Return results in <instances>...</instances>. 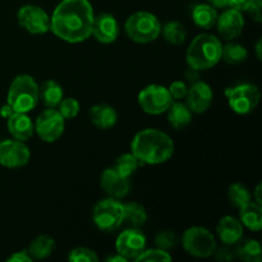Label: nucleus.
Returning <instances> with one entry per match:
<instances>
[{
  "mask_svg": "<svg viewBox=\"0 0 262 262\" xmlns=\"http://www.w3.org/2000/svg\"><path fill=\"white\" fill-rule=\"evenodd\" d=\"M40 94L35 79L28 74H20L13 79L7 96V104L14 113H28L37 105Z\"/></svg>",
  "mask_w": 262,
  "mask_h": 262,
  "instance_id": "nucleus-4",
  "label": "nucleus"
},
{
  "mask_svg": "<svg viewBox=\"0 0 262 262\" xmlns=\"http://www.w3.org/2000/svg\"><path fill=\"white\" fill-rule=\"evenodd\" d=\"M164 38L171 45H182L187 37L186 28L179 22H169L161 28Z\"/></svg>",
  "mask_w": 262,
  "mask_h": 262,
  "instance_id": "nucleus-27",
  "label": "nucleus"
},
{
  "mask_svg": "<svg viewBox=\"0 0 262 262\" xmlns=\"http://www.w3.org/2000/svg\"><path fill=\"white\" fill-rule=\"evenodd\" d=\"M228 197L229 201L234 205L235 207L241 209V207L246 206L248 202H251V193L246 186L241 183H235L229 187L228 191Z\"/></svg>",
  "mask_w": 262,
  "mask_h": 262,
  "instance_id": "nucleus-30",
  "label": "nucleus"
},
{
  "mask_svg": "<svg viewBox=\"0 0 262 262\" xmlns=\"http://www.w3.org/2000/svg\"><path fill=\"white\" fill-rule=\"evenodd\" d=\"M219 238L225 245H234L243 237V224L233 216H224L216 228Z\"/></svg>",
  "mask_w": 262,
  "mask_h": 262,
  "instance_id": "nucleus-19",
  "label": "nucleus"
},
{
  "mask_svg": "<svg viewBox=\"0 0 262 262\" xmlns=\"http://www.w3.org/2000/svg\"><path fill=\"white\" fill-rule=\"evenodd\" d=\"M192 18H193L194 25L199 27L209 30L214 27L217 19L216 8L210 4H199L193 8L192 12Z\"/></svg>",
  "mask_w": 262,
  "mask_h": 262,
  "instance_id": "nucleus-24",
  "label": "nucleus"
},
{
  "mask_svg": "<svg viewBox=\"0 0 262 262\" xmlns=\"http://www.w3.org/2000/svg\"><path fill=\"white\" fill-rule=\"evenodd\" d=\"M94 19L89 0H61L50 18V30L67 42H82L92 35Z\"/></svg>",
  "mask_w": 262,
  "mask_h": 262,
  "instance_id": "nucleus-1",
  "label": "nucleus"
},
{
  "mask_svg": "<svg viewBox=\"0 0 262 262\" xmlns=\"http://www.w3.org/2000/svg\"><path fill=\"white\" fill-rule=\"evenodd\" d=\"M212 99H214V94H212L211 87L201 81L194 82L186 95L187 106L191 109L192 113H197V114L206 112L211 106Z\"/></svg>",
  "mask_w": 262,
  "mask_h": 262,
  "instance_id": "nucleus-14",
  "label": "nucleus"
},
{
  "mask_svg": "<svg viewBox=\"0 0 262 262\" xmlns=\"http://www.w3.org/2000/svg\"><path fill=\"white\" fill-rule=\"evenodd\" d=\"M7 261L8 262H32V258H31V256L28 255L26 251H20V252L13 253Z\"/></svg>",
  "mask_w": 262,
  "mask_h": 262,
  "instance_id": "nucleus-39",
  "label": "nucleus"
},
{
  "mask_svg": "<svg viewBox=\"0 0 262 262\" xmlns=\"http://www.w3.org/2000/svg\"><path fill=\"white\" fill-rule=\"evenodd\" d=\"M94 223L104 232H113L123 224V204L117 199H106L96 204Z\"/></svg>",
  "mask_w": 262,
  "mask_h": 262,
  "instance_id": "nucleus-8",
  "label": "nucleus"
},
{
  "mask_svg": "<svg viewBox=\"0 0 262 262\" xmlns=\"http://www.w3.org/2000/svg\"><path fill=\"white\" fill-rule=\"evenodd\" d=\"M222 50L223 45L216 36L202 33L192 40L187 50V63L197 71H206L219 63Z\"/></svg>",
  "mask_w": 262,
  "mask_h": 262,
  "instance_id": "nucleus-3",
  "label": "nucleus"
},
{
  "mask_svg": "<svg viewBox=\"0 0 262 262\" xmlns=\"http://www.w3.org/2000/svg\"><path fill=\"white\" fill-rule=\"evenodd\" d=\"M252 3L253 0H229L228 7H232L233 9L239 10V12H246Z\"/></svg>",
  "mask_w": 262,
  "mask_h": 262,
  "instance_id": "nucleus-38",
  "label": "nucleus"
},
{
  "mask_svg": "<svg viewBox=\"0 0 262 262\" xmlns=\"http://www.w3.org/2000/svg\"><path fill=\"white\" fill-rule=\"evenodd\" d=\"M147 222V212L142 205L137 202L123 204V223L132 228H140Z\"/></svg>",
  "mask_w": 262,
  "mask_h": 262,
  "instance_id": "nucleus-23",
  "label": "nucleus"
},
{
  "mask_svg": "<svg viewBox=\"0 0 262 262\" xmlns=\"http://www.w3.org/2000/svg\"><path fill=\"white\" fill-rule=\"evenodd\" d=\"M229 106L238 114H250L260 102V90L256 84L243 83L227 90Z\"/></svg>",
  "mask_w": 262,
  "mask_h": 262,
  "instance_id": "nucleus-7",
  "label": "nucleus"
},
{
  "mask_svg": "<svg viewBox=\"0 0 262 262\" xmlns=\"http://www.w3.org/2000/svg\"><path fill=\"white\" fill-rule=\"evenodd\" d=\"M261 184H258L257 187H256V202H258V204H261Z\"/></svg>",
  "mask_w": 262,
  "mask_h": 262,
  "instance_id": "nucleus-44",
  "label": "nucleus"
},
{
  "mask_svg": "<svg viewBox=\"0 0 262 262\" xmlns=\"http://www.w3.org/2000/svg\"><path fill=\"white\" fill-rule=\"evenodd\" d=\"M8 129L10 135L18 141H28L32 137L35 128L27 113H13L8 118Z\"/></svg>",
  "mask_w": 262,
  "mask_h": 262,
  "instance_id": "nucleus-18",
  "label": "nucleus"
},
{
  "mask_svg": "<svg viewBox=\"0 0 262 262\" xmlns=\"http://www.w3.org/2000/svg\"><path fill=\"white\" fill-rule=\"evenodd\" d=\"M173 102L169 90L160 84H150L138 95V104L147 114L158 115L165 113Z\"/></svg>",
  "mask_w": 262,
  "mask_h": 262,
  "instance_id": "nucleus-9",
  "label": "nucleus"
},
{
  "mask_svg": "<svg viewBox=\"0 0 262 262\" xmlns=\"http://www.w3.org/2000/svg\"><path fill=\"white\" fill-rule=\"evenodd\" d=\"M68 260L71 262H96L99 260V257H97L96 253L92 250H89V248L84 247H78L72 251Z\"/></svg>",
  "mask_w": 262,
  "mask_h": 262,
  "instance_id": "nucleus-34",
  "label": "nucleus"
},
{
  "mask_svg": "<svg viewBox=\"0 0 262 262\" xmlns=\"http://www.w3.org/2000/svg\"><path fill=\"white\" fill-rule=\"evenodd\" d=\"M90 120L100 129H109L117 124L118 114L110 105L99 104L92 106L90 110Z\"/></svg>",
  "mask_w": 262,
  "mask_h": 262,
  "instance_id": "nucleus-20",
  "label": "nucleus"
},
{
  "mask_svg": "<svg viewBox=\"0 0 262 262\" xmlns=\"http://www.w3.org/2000/svg\"><path fill=\"white\" fill-rule=\"evenodd\" d=\"M210 5H212L214 8H225L228 7V3L229 0H209Z\"/></svg>",
  "mask_w": 262,
  "mask_h": 262,
  "instance_id": "nucleus-42",
  "label": "nucleus"
},
{
  "mask_svg": "<svg viewBox=\"0 0 262 262\" xmlns=\"http://www.w3.org/2000/svg\"><path fill=\"white\" fill-rule=\"evenodd\" d=\"M18 23L33 35H42L50 30V17L41 7L33 4L23 5L17 14Z\"/></svg>",
  "mask_w": 262,
  "mask_h": 262,
  "instance_id": "nucleus-11",
  "label": "nucleus"
},
{
  "mask_svg": "<svg viewBox=\"0 0 262 262\" xmlns=\"http://www.w3.org/2000/svg\"><path fill=\"white\" fill-rule=\"evenodd\" d=\"M215 25L217 26V31L224 40H233L242 33L245 27V18L242 12L230 8L222 13V15H217Z\"/></svg>",
  "mask_w": 262,
  "mask_h": 262,
  "instance_id": "nucleus-15",
  "label": "nucleus"
},
{
  "mask_svg": "<svg viewBox=\"0 0 262 262\" xmlns=\"http://www.w3.org/2000/svg\"><path fill=\"white\" fill-rule=\"evenodd\" d=\"M13 113H14V110H13L12 107H10L9 104L3 105L2 109H0V115H2L3 118H5V119H8V118H9L10 115L13 114Z\"/></svg>",
  "mask_w": 262,
  "mask_h": 262,
  "instance_id": "nucleus-41",
  "label": "nucleus"
},
{
  "mask_svg": "<svg viewBox=\"0 0 262 262\" xmlns=\"http://www.w3.org/2000/svg\"><path fill=\"white\" fill-rule=\"evenodd\" d=\"M92 35L97 41L102 43L114 42L119 35V26H118L115 17L104 13L95 18L94 26H92Z\"/></svg>",
  "mask_w": 262,
  "mask_h": 262,
  "instance_id": "nucleus-17",
  "label": "nucleus"
},
{
  "mask_svg": "<svg viewBox=\"0 0 262 262\" xmlns=\"http://www.w3.org/2000/svg\"><path fill=\"white\" fill-rule=\"evenodd\" d=\"M31 152L23 141L5 140L0 142V165L5 168H20L30 161Z\"/></svg>",
  "mask_w": 262,
  "mask_h": 262,
  "instance_id": "nucleus-12",
  "label": "nucleus"
},
{
  "mask_svg": "<svg viewBox=\"0 0 262 262\" xmlns=\"http://www.w3.org/2000/svg\"><path fill=\"white\" fill-rule=\"evenodd\" d=\"M156 246L164 251H168L177 245V235L170 230H164L156 235Z\"/></svg>",
  "mask_w": 262,
  "mask_h": 262,
  "instance_id": "nucleus-35",
  "label": "nucleus"
},
{
  "mask_svg": "<svg viewBox=\"0 0 262 262\" xmlns=\"http://www.w3.org/2000/svg\"><path fill=\"white\" fill-rule=\"evenodd\" d=\"M168 112V122L174 129H183L192 122V112L187 104L183 102H171Z\"/></svg>",
  "mask_w": 262,
  "mask_h": 262,
  "instance_id": "nucleus-21",
  "label": "nucleus"
},
{
  "mask_svg": "<svg viewBox=\"0 0 262 262\" xmlns=\"http://www.w3.org/2000/svg\"><path fill=\"white\" fill-rule=\"evenodd\" d=\"M238 255L246 262H258L261 260V246L257 241H247L238 250Z\"/></svg>",
  "mask_w": 262,
  "mask_h": 262,
  "instance_id": "nucleus-31",
  "label": "nucleus"
},
{
  "mask_svg": "<svg viewBox=\"0 0 262 262\" xmlns=\"http://www.w3.org/2000/svg\"><path fill=\"white\" fill-rule=\"evenodd\" d=\"M106 261L107 262H125L127 261V258H124L120 255H117V256H112V257H107Z\"/></svg>",
  "mask_w": 262,
  "mask_h": 262,
  "instance_id": "nucleus-43",
  "label": "nucleus"
},
{
  "mask_svg": "<svg viewBox=\"0 0 262 262\" xmlns=\"http://www.w3.org/2000/svg\"><path fill=\"white\" fill-rule=\"evenodd\" d=\"M38 94L45 106L51 107V109H55L63 100V89L58 82L51 81V79L43 82L41 89H38Z\"/></svg>",
  "mask_w": 262,
  "mask_h": 262,
  "instance_id": "nucleus-25",
  "label": "nucleus"
},
{
  "mask_svg": "<svg viewBox=\"0 0 262 262\" xmlns=\"http://www.w3.org/2000/svg\"><path fill=\"white\" fill-rule=\"evenodd\" d=\"M183 247L194 257H210L216 250V242L210 230L202 227H192L183 234Z\"/></svg>",
  "mask_w": 262,
  "mask_h": 262,
  "instance_id": "nucleus-6",
  "label": "nucleus"
},
{
  "mask_svg": "<svg viewBox=\"0 0 262 262\" xmlns=\"http://www.w3.org/2000/svg\"><path fill=\"white\" fill-rule=\"evenodd\" d=\"M132 154L141 164L158 165L168 161L174 154V142L170 136L155 128H147L133 137Z\"/></svg>",
  "mask_w": 262,
  "mask_h": 262,
  "instance_id": "nucleus-2",
  "label": "nucleus"
},
{
  "mask_svg": "<svg viewBox=\"0 0 262 262\" xmlns=\"http://www.w3.org/2000/svg\"><path fill=\"white\" fill-rule=\"evenodd\" d=\"M66 127V119L55 109L43 110L36 119L33 128L43 142H55L61 137Z\"/></svg>",
  "mask_w": 262,
  "mask_h": 262,
  "instance_id": "nucleus-10",
  "label": "nucleus"
},
{
  "mask_svg": "<svg viewBox=\"0 0 262 262\" xmlns=\"http://www.w3.org/2000/svg\"><path fill=\"white\" fill-rule=\"evenodd\" d=\"M145 247L146 237L136 228L120 233L115 242L118 255L123 256L127 260H132V258L136 260V257L145 250Z\"/></svg>",
  "mask_w": 262,
  "mask_h": 262,
  "instance_id": "nucleus-13",
  "label": "nucleus"
},
{
  "mask_svg": "<svg viewBox=\"0 0 262 262\" xmlns=\"http://www.w3.org/2000/svg\"><path fill=\"white\" fill-rule=\"evenodd\" d=\"M124 28L130 40L138 43H148L159 37L163 27L152 13L137 12L128 17Z\"/></svg>",
  "mask_w": 262,
  "mask_h": 262,
  "instance_id": "nucleus-5",
  "label": "nucleus"
},
{
  "mask_svg": "<svg viewBox=\"0 0 262 262\" xmlns=\"http://www.w3.org/2000/svg\"><path fill=\"white\" fill-rule=\"evenodd\" d=\"M169 94L173 97V100H181L183 97H186L187 91H188V87L184 82L182 81H176L170 84L169 87Z\"/></svg>",
  "mask_w": 262,
  "mask_h": 262,
  "instance_id": "nucleus-36",
  "label": "nucleus"
},
{
  "mask_svg": "<svg viewBox=\"0 0 262 262\" xmlns=\"http://www.w3.org/2000/svg\"><path fill=\"white\" fill-rule=\"evenodd\" d=\"M140 161L133 154H124L115 161L114 169L123 177H130L136 170H137Z\"/></svg>",
  "mask_w": 262,
  "mask_h": 262,
  "instance_id": "nucleus-29",
  "label": "nucleus"
},
{
  "mask_svg": "<svg viewBox=\"0 0 262 262\" xmlns=\"http://www.w3.org/2000/svg\"><path fill=\"white\" fill-rule=\"evenodd\" d=\"M58 106V112L60 113L64 119H72V118H74L79 113V102L76 99H73V97L61 100Z\"/></svg>",
  "mask_w": 262,
  "mask_h": 262,
  "instance_id": "nucleus-33",
  "label": "nucleus"
},
{
  "mask_svg": "<svg viewBox=\"0 0 262 262\" xmlns=\"http://www.w3.org/2000/svg\"><path fill=\"white\" fill-rule=\"evenodd\" d=\"M256 51H257V58L261 59V40L257 41V45H256Z\"/></svg>",
  "mask_w": 262,
  "mask_h": 262,
  "instance_id": "nucleus-45",
  "label": "nucleus"
},
{
  "mask_svg": "<svg viewBox=\"0 0 262 262\" xmlns=\"http://www.w3.org/2000/svg\"><path fill=\"white\" fill-rule=\"evenodd\" d=\"M246 12L250 13L253 20L258 23L262 22V0H253V3L247 8Z\"/></svg>",
  "mask_w": 262,
  "mask_h": 262,
  "instance_id": "nucleus-37",
  "label": "nucleus"
},
{
  "mask_svg": "<svg viewBox=\"0 0 262 262\" xmlns=\"http://www.w3.org/2000/svg\"><path fill=\"white\" fill-rule=\"evenodd\" d=\"M248 53L242 45L239 43H228L223 46L222 58L227 61L228 64H239L247 59Z\"/></svg>",
  "mask_w": 262,
  "mask_h": 262,
  "instance_id": "nucleus-28",
  "label": "nucleus"
},
{
  "mask_svg": "<svg viewBox=\"0 0 262 262\" xmlns=\"http://www.w3.org/2000/svg\"><path fill=\"white\" fill-rule=\"evenodd\" d=\"M199 72L200 71H197V69L191 68V67H189V68L184 72V76H186L187 81L192 82V83H194V82L199 81Z\"/></svg>",
  "mask_w": 262,
  "mask_h": 262,
  "instance_id": "nucleus-40",
  "label": "nucleus"
},
{
  "mask_svg": "<svg viewBox=\"0 0 262 262\" xmlns=\"http://www.w3.org/2000/svg\"><path fill=\"white\" fill-rule=\"evenodd\" d=\"M55 250V241L49 235H40L35 238L28 248V255L32 260H42L49 257Z\"/></svg>",
  "mask_w": 262,
  "mask_h": 262,
  "instance_id": "nucleus-26",
  "label": "nucleus"
},
{
  "mask_svg": "<svg viewBox=\"0 0 262 262\" xmlns=\"http://www.w3.org/2000/svg\"><path fill=\"white\" fill-rule=\"evenodd\" d=\"M241 223L253 230L258 232L262 228V207L258 202H248L246 206L241 207Z\"/></svg>",
  "mask_w": 262,
  "mask_h": 262,
  "instance_id": "nucleus-22",
  "label": "nucleus"
},
{
  "mask_svg": "<svg viewBox=\"0 0 262 262\" xmlns=\"http://www.w3.org/2000/svg\"><path fill=\"white\" fill-rule=\"evenodd\" d=\"M101 187L113 199H122L129 192L130 184L127 177L120 176L114 168H110L102 171Z\"/></svg>",
  "mask_w": 262,
  "mask_h": 262,
  "instance_id": "nucleus-16",
  "label": "nucleus"
},
{
  "mask_svg": "<svg viewBox=\"0 0 262 262\" xmlns=\"http://www.w3.org/2000/svg\"><path fill=\"white\" fill-rule=\"evenodd\" d=\"M137 262H168L171 261V256L166 251L161 248H154V250H143L140 255L136 257Z\"/></svg>",
  "mask_w": 262,
  "mask_h": 262,
  "instance_id": "nucleus-32",
  "label": "nucleus"
}]
</instances>
